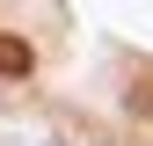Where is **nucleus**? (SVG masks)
Returning a JSON list of instances; mask_svg holds the SVG:
<instances>
[{
    "instance_id": "f257e3e1",
    "label": "nucleus",
    "mask_w": 153,
    "mask_h": 146,
    "mask_svg": "<svg viewBox=\"0 0 153 146\" xmlns=\"http://www.w3.org/2000/svg\"><path fill=\"white\" fill-rule=\"evenodd\" d=\"M29 73H36V51L15 29H0V80H29Z\"/></svg>"
}]
</instances>
